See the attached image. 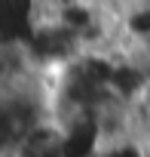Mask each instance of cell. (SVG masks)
<instances>
[{
	"label": "cell",
	"mask_w": 150,
	"mask_h": 157,
	"mask_svg": "<svg viewBox=\"0 0 150 157\" xmlns=\"http://www.w3.org/2000/svg\"><path fill=\"white\" fill-rule=\"evenodd\" d=\"M95 157H150V139H144L135 129H123V132L104 136Z\"/></svg>",
	"instance_id": "cell-2"
},
{
	"label": "cell",
	"mask_w": 150,
	"mask_h": 157,
	"mask_svg": "<svg viewBox=\"0 0 150 157\" xmlns=\"http://www.w3.org/2000/svg\"><path fill=\"white\" fill-rule=\"evenodd\" d=\"M12 157H61V129H58V123L52 117L37 123L22 139V145L16 148Z\"/></svg>",
	"instance_id": "cell-1"
}]
</instances>
